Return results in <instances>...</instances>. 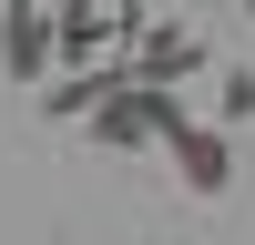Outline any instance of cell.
I'll return each mask as SVG.
<instances>
[{"label":"cell","mask_w":255,"mask_h":245,"mask_svg":"<svg viewBox=\"0 0 255 245\" xmlns=\"http://www.w3.org/2000/svg\"><path fill=\"white\" fill-rule=\"evenodd\" d=\"M82 122H92V143H113V153H143V143H163V133L184 122V102H174V92H143V82L113 72V92H102Z\"/></svg>","instance_id":"obj_1"},{"label":"cell","mask_w":255,"mask_h":245,"mask_svg":"<svg viewBox=\"0 0 255 245\" xmlns=\"http://www.w3.org/2000/svg\"><path fill=\"white\" fill-rule=\"evenodd\" d=\"M163 153H174V174L194 184V194H225V174H235L225 122H174V133H163Z\"/></svg>","instance_id":"obj_2"},{"label":"cell","mask_w":255,"mask_h":245,"mask_svg":"<svg viewBox=\"0 0 255 245\" xmlns=\"http://www.w3.org/2000/svg\"><path fill=\"white\" fill-rule=\"evenodd\" d=\"M194 61H204V41H194V31H153V41L133 51V72H123V82L163 92V82H174V72H194Z\"/></svg>","instance_id":"obj_3"},{"label":"cell","mask_w":255,"mask_h":245,"mask_svg":"<svg viewBox=\"0 0 255 245\" xmlns=\"http://www.w3.org/2000/svg\"><path fill=\"white\" fill-rule=\"evenodd\" d=\"M215 113H225V122H245V113H255V72H245V82H225V92H215Z\"/></svg>","instance_id":"obj_4"}]
</instances>
